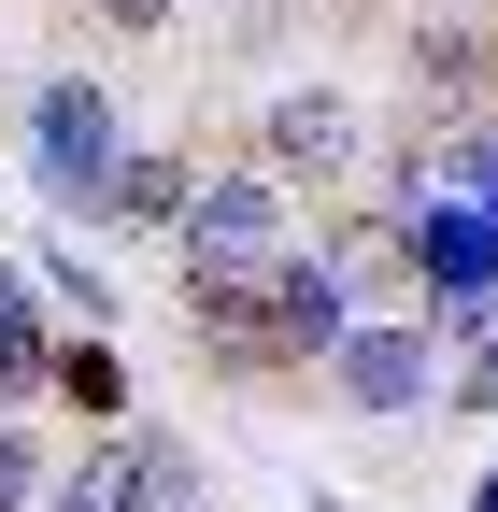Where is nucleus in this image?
Masks as SVG:
<instances>
[{"label": "nucleus", "instance_id": "nucleus-1", "mask_svg": "<svg viewBox=\"0 0 498 512\" xmlns=\"http://www.w3.org/2000/svg\"><path fill=\"white\" fill-rule=\"evenodd\" d=\"M29 157H43V200H57V214H100V200H114V157H129V143H114V100H100L86 72H57V86L29 100Z\"/></svg>", "mask_w": 498, "mask_h": 512}, {"label": "nucleus", "instance_id": "nucleus-2", "mask_svg": "<svg viewBox=\"0 0 498 512\" xmlns=\"http://www.w3.org/2000/svg\"><path fill=\"white\" fill-rule=\"evenodd\" d=\"M185 342L214 370H285L271 342V256H185Z\"/></svg>", "mask_w": 498, "mask_h": 512}, {"label": "nucleus", "instance_id": "nucleus-3", "mask_svg": "<svg viewBox=\"0 0 498 512\" xmlns=\"http://www.w3.org/2000/svg\"><path fill=\"white\" fill-rule=\"evenodd\" d=\"M328 384H342V413H413L427 384H442V342H427V328H342L328 342Z\"/></svg>", "mask_w": 498, "mask_h": 512}, {"label": "nucleus", "instance_id": "nucleus-4", "mask_svg": "<svg viewBox=\"0 0 498 512\" xmlns=\"http://www.w3.org/2000/svg\"><path fill=\"white\" fill-rule=\"evenodd\" d=\"M185 256H285V171H214V185H185Z\"/></svg>", "mask_w": 498, "mask_h": 512}, {"label": "nucleus", "instance_id": "nucleus-5", "mask_svg": "<svg viewBox=\"0 0 498 512\" xmlns=\"http://www.w3.org/2000/svg\"><path fill=\"white\" fill-rule=\"evenodd\" d=\"M257 143H271V171H285V185H299V171H314V185H342V171L370 157V128H356V100H342V86H285Z\"/></svg>", "mask_w": 498, "mask_h": 512}, {"label": "nucleus", "instance_id": "nucleus-6", "mask_svg": "<svg viewBox=\"0 0 498 512\" xmlns=\"http://www.w3.org/2000/svg\"><path fill=\"white\" fill-rule=\"evenodd\" d=\"M413 100H442V114H498V29L427 15V29H413Z\"/></svg>", "mask_w": 498, "mask_h": 512}, {"label": "nucleus", "instance_id": "nucleus-7", "mask_svg": "<svg viewBox=\"0 0 498 512\" xmlns=\"http://www.w3.org/2000/svg\"><path fill=\"white\" fill-rule=\"evenodd\" d=\"M43 512H171V498H157V441H114V427H100L86 456L43 484Z\"/></svg>", "mask_w": 498, "mask_h": 512}, {"label": "nucleus", "instance_id": "nucleus-8", "mask_svg": "<svg viewBox=\"0 0 498 512\" xmlns=\"http://www.w3.org/2000/svg\"><path fill=\"white\" fill-rule=\"evenodd\" d=\"M342 328H356V313H342V256H271V342H285V370L328 356Z\"/></svg>", "mask_w": 498, "mask_h": 512}, {"label": "nucleus", "instance_id": "nucleus-9", "mask_svg": "<svg viewBox=\"0 0 498 512\" xmlns=\"http://www.w3.org/2000/svg\"><path fill=\"white\" fill-rule=\"evenodd\" d=\"M43 384H57L86 427H114V413H129V356H114L100 328H86V342H57V370H43Z\"/></svg>", "mask_w": 498, "mask_h": 512}, {"label": "nucleus", "instance_id": "nucleus-10", "mask_svg": "<svg viewBox=\"0 0 498 512\" xmlns=\"http://www.w3.org/2000/svg\"><path fill=\"white\" fill-rule=\"evenodd\" d=\"M185 185H200V171H185V157H114V228H185Z\"/></svg>", "mask_w": 498, "mask_h": 512}, {"label": "nucleus", "instance_id": "nucleus-11", "mask_svg": "<svg viewBox=\"0 0 498 512\" xmlns=\"http://www.w3.org/2000/svg\"><path fill=\"white\" fill-rule=\"evenodd\" d=\"M57 356H43V328H29V285H15V256H0V399H29Z\"/></svg>", "mask_w": 498, "mask_h": 512}, {"label": "nucleus", "instance_id": "nucleus-12", "mask_svg": "<svg viewBox=\"0 0 498 512\" xmlns=\"http://www.w3.org/2000/svg\"><path fill=\"white\" fill-rule=\"evenodd\" d=\"M427 185H456V200H470V214H498V128H470V143H456V157H427Z\"/></svg>", "mask_w": 498, "mask_h": 512}, {"label": "nucleus", "instance_id": "nucleus-13", "mask_svg": "<svg viewBox=\"0 0 498 512\" xmlns=\"http://www.w3.org/2000/svg\"><path fill=\"white\" fill-rule=\"evenodd\" d=\"M456 413H498V342L470 328V356H456Z\"/></svg>", "mask_w": 498, "mask_h": 512}, {"label": "nucleus", "instance_id": "nucleus-14", "mask_svg": "<svg viewBox=\"0 0 498 512\" xmlns=\"http://www.w3.org/2000/svg\"><path fill=\"white\" fill-rule=\"evenodd\" d=\"M29 498H43V456H29L15 427H0V512H29Z\"/></svg>", "mask_w": 498, "mask_h": 512}, {"label": "nucleus", "instance_id": "nucleus-15", "mask_svg": "<svg viewBox=\"0 0 498 512\" xmlns=\"http://www.w3.org/2000/svg\"><path fill=\"white\" fill-rule=\"evenodd\" d=\"M100 29H171V0H100Z\"/></svg>", "mask_w": 498, "mask_h": 512}]
</instances>
